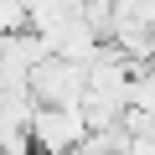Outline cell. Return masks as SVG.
I'll list each match as a JSON object with an SVG mask.
<instances>
[{
  "instance_id": "1",
  "label": "cell",
  "mask_w": 155,
  "mask_h": 155,
  "mask_svg": "<svg viewBox=\"0 0 155 155\" xmlns=\"http://www.w3.org/2000/svg\"><path fill=\"white\" fill-rule=\"evenodd\" d=\"M31 93H36L41 109H83L88 93H93V72L67 62V57H47L31 72Z\"/></svg>"
},
{
  "instance_id": "2",
  "label": "cell",
  "mask_w": 155,
  "mask_h": 155,
  "mask_svg": "<svg viewBox=\"0 0 155 155\" xmlns=\"http://www.w3.org/2000/svg\"><path fill=\"white\" fill-rule=\"evenodd\" d=\"M88 140H93V124H88L83 109H36V119H31L36 155H67Z\"/></svg>"
},
{
  "instance_id": "3",
  "label": "cell",
  "mask_w": 155,
  "mask_h": 155,
  "mask_svg": "<svg viewBox=\"0 0 155 155\" xmlns=\"http://www.w3.org/2000/svg\"><path fill=\"white\" fill-rule=\"evenodd\" d=\"M129 109H145L155 114V67H134V83H129Z\"/></svg>"
}]
</instances>
